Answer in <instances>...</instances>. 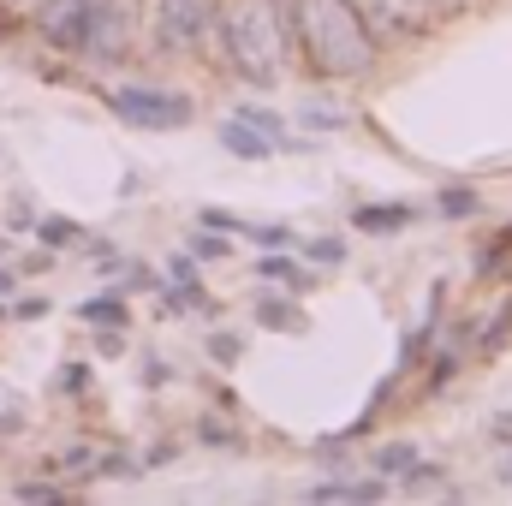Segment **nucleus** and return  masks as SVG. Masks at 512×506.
Here are the masks:
<instances>
[{"label":"nucleus","instance_id":"1","mask_svg":"<svg viewBox=\"0 0 512 506\" xmlns=\"http://www.w3.org/2000/svg\"><path fill=\"white\" fill-rule=\"evenodd\" d=\"M292 42L304 48L316 78H364L376 66V48H382V36L358 12V0H298Z\"/></svg>","mask_w":512,"mask_h":506},{"label":"nucleus","instance_id":"2","mask_svg":"<svg viewBox=\"0 0 512 506\" xmlns=\"http://www.w3.org/2000/svg\"><path fill=\"white\" fill-rule=\"evenodd\" d=\"M221 48H227V66L251 84H274L286 66V36H280L268 0H251V6L221 18Z\"/></svg>","mask_w":512,"mask_h":506},{"label":"nucleus","instance_id":"3","mask_svg":"<svg viewBox=\"0 0 512 506\" xmlns=\"http://www.w3.org/2000/svg\"><path fill=\"white\" fill-rule=\"evenodd\" d=\"M42 30H48V42L66 48V54H114L108 42L120 36L108 0H48V6H42Z\"/></svg>","mask_w":512,"mask_h":506},{"label":"nucleus","instance_id":"4","mask_svg":"<svg viewBox=\"0 0 512 506\" xmlns=\"http://www.w3.org/2000/svg\"><path fill=\"white\" fill-rule=\"evenodd\" d=\"M114 114L137 131H179L191 126V102L179 90H120L114 96Z\"/></svg>","mask_w":512,"mask_h":506},{"label":"nucleus","instance_id":"5","mask_svg":"<svg viewBox=\"0 0 512 506\" xmlns=\"http://www.w3.org/2000/svg\"><path fill=\"white\" fill-rule=\"evenodd\" d=\"M209 24V0H161V36L173 48H197Z\"/></svg>","mask_w":512,"mask_h":506},{"label":"nucleus","instance_id":"6","mask_svg":"<svg viewBox=\"0 0 512 506\" xmlns=\"http://www.w3.org/2000/svg\"><path fill=\"white\" fill-rule=\"evenodd\" d=\"M221 143H227V155H239V161H268L280 143L268 137V131H256L251 120H227L221 126Z\"/></svg>","mask_w":512,"mask_h":506},{"label":"nucleus","instance_id":"7","mask_svg":"<svg viewBox=\"0 0 512 506\" xmlns=\"http://www.w3.org/2000/svg\"><path fill=\"white\" fill-rule=\"evenodd\" d=\"M411 221H417V209H405V203H364V209L352 215V227H358V233H376V239H382V233H405Z\"/></svg>","mask_w":512,"mask_h":506},{"label":"nucleus","instance_id":"8","mask_svg":"<svg viewBox=\"0 0 512 506\" xmlns=\"http://www.w3.org/2000/svg\"><path fill=\"white\" fill-rule=\"evenodd\" d=\"M310 501H387V483L382 477H358V483L334 477V483H316Z\"/></svg>","mask_w":512,"mask_h":506},{"label":"nucleus","instance_id":"9","mask_svg":"<svg viewBox=\"0 0 512 506\" xmlns=\"http://www.w3.org/2000/svg\"><path fill=\"white\" fill-rule=\"evenodd\" d=\"M256 274H262V280H280L286 292H310V268H304V262H292L286 251H268L262 262H256Z\"/></svg>","mask_w":512,"mask_h":506},{"label":"nucleus","instance_id":"10","mask_svg":"<svg viewBox=\"0 0 512 506\" xmlns=\"http://www.w3.org/2000/svg\"><path fill=\"white\" fill-rule=\"evenodd\" d=\"M417 459H423V453H417L411 441H387V447H376V477H405Z\"/></svg>","mask_w":512,"mask_h":506},{"label":"nucleus","instance_id":"11","mask_svg":"<svg viewBox=\"0 0 512 506\" xmlns=\"http://www.w3.org/2000/svg\"><path fill=\"white\" fill-rule=\"evenodd\" d=\"M256 322H262V328H286V334H298V328H304V310L286 304V298H262V304H256Z\"/></svg>","mask_w":512,"mask_h":506},{"label":"nucleus","instance_id":"12","mask_svg":"<svg viewBox=\"0 0 512 506\" xmlns=\"http://www.w3.org/2000/svg\"><path fill=\"white\" fill-rule=\"evenodd\" d=\"M483 203H477V191H465V185H447L441 191V215H477Z\"/></svg>","mask_w":512,"mask_h":506},{"label":"nucleus","instance_id":"13","mask_svg":"<svg viewBox=\"0 0 512 506\" xmlns=\"http://www.w3.org/2000/svg\"><path fill=\"white\" fill-rule=\"evenodd\" d=\"M512 340V304H501L495 316H489V334H483V352H501Z\"/></svg>","mask_w":512,"mask_h":506},{"label":"nucleus","instance_id":"14","mask_svg":"<svg viewBox=\"0 0 512 506\" xmlns=\"http://www.w3.org/2000/svg\"><path fill=\"white\" fill-rule=\"evenodd\" d=\"M304 256H310V262H322V268H340V262H346V239H310Z\"/></svg>","mask_w":512,"mask_h":506},{"label":"nucleus","instance_id":"15","mask_svg":"<svg viewBox=\"0 0 512 506\" xmlns=\"http://www.w3.org/2000/svg\"><path fill=\"white\" fill-rule=\"evenodd\" d=\"M251 239L262 245V251H286L298 233H292V227H256V221H251Z\"/></svg>","mask_w":512,"mask_h":506},{"label":"nucleus","instance_id":"16","mask_svg":"<svg viewBox=\"0 0 512 506\" xmlns=\"http://www.w3.org/2000/svg\"><path fill=\"white\" fill-rule=\"evenodd\" d=\"M197 256H233V245H227L215 227H203V233H197Z\"/></svg>","mask_w":512,"mask_h":506},{"label":"nucleus","instance_id":"17","mask_svg":"<svg viewBox=\"0 0 512 506\" xmlns=\"http://www.w3.org/2000/svg\"><path fill=\"white\" fill-rule=\"evenodd\" d=\"M209 352H215L221 364H233V358L245 352V340H233V334H215V340H209Z\"/></svg>","mask_w":512,"mask_h":506}]
</instances>
